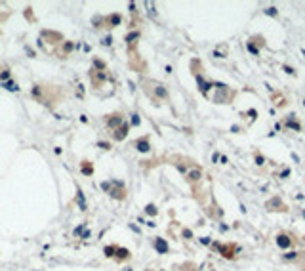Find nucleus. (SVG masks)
I'll use <instances>...</instances> for the list:
<instances>
[{
  "mask_svg": "<svg viewBox=\"0 0 305 271\" xmlns=\"http://www.w3.org/2000/svg\"><path fill=\"white\" fill-rule=\"evenodd\" d=\"M214 88L218 90V94H216V103H229V98H233L235 96V92L231 90V88L227 86V84L223 82H214Z\"/></svg>",
  "mask_w": 305,
  "mask_h": 271,
  "instance_id": "f257e3e1",
  "label": "nucleus"
},
{
  "mask_svg": "<svg viewBox=\"0 0 305 271\" xmlns=\"http://www.w3.org/2000/svg\"><path fill=\"white\" fill-rule=\"evenodd\" d=\"M212 248L219 250V252L223 254V258H227V260H233V258H235L236 246H233V244H218V242H212Z\"/></svg>",
  "mask_w": 305,
  "mask_h": 271,
  "instance_id": "f03ea898",
  "label": "nucleus"
},
{
  "mask_svg": "<svg viewBox=\"0 0 305 271\" xmlns=\"http://www.w3.org/2000/svg\"><path fill=\"white\" fill-rule=\"evenodd\" d=\"M105 122H107V126L109 128H120L124 124V115L122 113H113V115H107L105 116Z\"/></svg>",
  "mask_w": 305,
  "mask_h": 271,
  "instance_id": "7ed1b4c3",
  "label": "nucleus"
},
{
  "mask_svg": "<svg viewBox=\"0 0 305 271\" xmlns=\"http://www.w3.org/2000/svg\"><path fill=\"white\" fill-rule=\"evenodd\" d=\"M265 206H267V210H280V212H286V210H288V206L284 204L279 197H273L271 201H267Z\"/></svg>",
  "mask_w": 305,
  "mask_h": 271,
  "instance_id": "20e7f679",
  "label": "nucleus"
},
{
  "mask_svg": "<svg viewBox=\"0 0 305 271\" xmlns=\"http://www.w3.org/2000/svg\"><path fill=\"white\" fill-rule=\"evenodd\" d=\"M284 124H286V128H290V130L301 132V124L298 122V119H296V115H294V113L286 115V119H284Z\"/></svg>",
  "mask_w": 305,
  "mask_h": 271,
  "instance_id": "39448f33",
  "label": "nucleus"
},
{
  "mask_svg": "<svg viewBox=\"0 0 305 271\" xmlns=\"http://www.w3.org/2000/svg\"><path fill=\"white\" fill-rule=\"evenodd\" d=\"M152 246L156 248V252L158 254H168V250H170V246H168V242L164 241L162 237H156L155 241H152Z\"/></svg>",
  "mask_w": 305,
  "mask_h": 271,
  "instance_id": "423d86ee",
  "label": "nucleus"
},
{
  "mask_svg": "<svg viewBox=\"0 0 305 271\" xmlns=\"http://www.w3.org/2000/svg\"><path fill=\"white\" fill-rule=\"evenodd\" d=\"M128 130H130V124H128V122H124V124H122V126H120V128H116V130H115V134H113V139H115V141H122L124 137L128 136Z\"/></svg>",
  "mask_w": 305,
  "mask_h": 271,
  "instance_id": "0eeeda50",
  "label": "nucleus"
},
{
  "mask_svg": "<svg viewBox=\"0 0 305 271\" xmlns=\"http://www.w3.org/2000/svg\"><path fill=\"white\" fill-rule=\"evenodd\" d=\"M135 149H137L139 153H149L151 151V145H149V139L147 137H139V139H135Z\"/></svg>",
  "mask_w": 305,
  "mask_h": 271,
  "instance_id": "6e6552de",
  "label": "nucleus"
},
{
  "mask_svg": "<svg viewBox=\"0 0 305 271\" xmlns=\"http://www.w3.org/2000/svg\"><path fill=\"white\" fill-rule=\"evenodd\" d=\"M276 244H279V248H290L292 239L288 235H284V233H280V235H276Z\"/></svg>",
  "mask_w": 305,
  "mask_h": 271,
  "instance_id": "1a4fd4ad",
  "label": "nucleus"
},
{
  "mask_svg": "<svg viewBox=\"0 0 305 271\" xmlns=\"http://www.w3.org/2000/svg\"><path fill=\"white\" fill-rule=\"evenodd\" d=\"M200 178H202V170L200 168H195V170H191V172H187V181H189L191 185H195Z\"/></svg>",
  "mask_w": 305,
  "mask_h": 271,
  "instance_id": "9d476101",
  "label": "nucleus"
},
{
  "mask_svg": "<svg viewBox=\"0 0 305 271\" xmlns=\"http://www.w3.org/2000/svg\"><path fill=\"white\" fill-rule=\"evenodd\" d=\"M80 172H82L84 176H92V174H94V164H92L90 160H82V162H80Z\"/></svg>",
  "mask_w": 305,
  "mask_h": 271,
  "instance_id": "9b49d317",
  "label": "nucleus"
},
{
  "mask_svg": "<svg viewBox=\"0 0 305 271\" xmlns=\"http://www.w3.org/2000/svg\"><path fill=\"white\" fill-rule=\"evenodd\" d=\"M120 21H122V15L120 14H113V15H109V17L105 19V23L109 27H116V25H120Z\"/></svg>",
  "mask_w": 305,
  "mask_h": 271,
  "instance_id": "f8f14e48",
  "label": "nucleus"
},
{
  "mask_svg": "<svg viewBox=\"0 0 305 271\" xmlns=\"http://www.w3.org/2000/svg\"><path fill=\"white\" fill-rule=\"evenodd\" d=\"M196 80H198V90L202 92V94H206V92L210 90L212 86H214V84H210V82H208V80H204L202 76H196Z\"/></svg>",
  "mask_w": 305,
  "mask_h": 271,
  "instance_id": "ddd939ff",
  "label": "nucleus"
},
{
  "mask_svg": "<svg viewBox=\"0 0 305 271\" xmlns=\"http://www.w3.org/2000/svg\"><path fill=\"white\" fill-rule=\"evenodd\" d=\"M130 250L128 248H116V260L122 262V260H130Z\"/></svg>",
  "mask_w": 305,
  "mask_h": 271,
  "instance_id": "4468645a",
  "label": "nucleus"
},
{
  "mask_svg": "<svg viewBox=\"0 0 305 271\" xmlns=\"http://www.w3.org/2000/svg\"><path fill=\"white\" fill-rule=\"evenodd\" d=\"M155 94L158 96V98H162V99H168V92H166V88H164L162 84H155Z\"/></svg>",
  "mask_w": 305,
  "mask_h": 271,
  "instance_id": "2eb2a0df",
  "label": "nucleus"
},
{
  "mask_svg": "<svg viewBox=\"0 0 305 271\" xmlns=\"http://www.w3.org/2000/svg\"><path fill=\"white\" fill-rule=\"evenodd\" d=\"M76 201H78V206H80V210H86V201H84V195H82V191H76Z\"/></svg>",
  "mask_w": 305,
  "mask_h": 271,
  "instance_id": "dca6fc26",
  "label": "nucleus"
},
{
  "mask_svg": "<svg viewBox=\"0 0 305 271\" xmlns=\"http://www.w3.org/2000/svg\"><path fill=\"white\" fill-rule=\"evenodd\" d=\"M116 248H118V246H105L103 252H105L107 258H113V256H116Z\"/></svg>",
  "mask_w": 305,
  "mask_h": 271,
  "instance_id": "f3484780",
  "label": "nucleus"
},
{
  "mask_svg": "<svg viewBox=\"0 0 305 271\" xmlns=\"http://www.w3.org/2000/svg\"><path fill=\"white\" fill-rule=\"evenodd\" d=\"M139 36H141V33H139V31H134V33H130V35L126 36V42L128 44H134L135 38H139Z\"/></svg>",
  "mask_w": 305,
  "mask_h": 271,
  "instance_id": "a211bd4d",
  "label": "nucleus"
},
{
  "mask_svg": "<svg viewBox=\"0 0 305 271\" xmlns=\"http://www.w3.org/2000/svg\"><path fill=\"white\" fill-rule=\"evenodd\" d=\"M156 212H158V208H156L152 203L145 206V214H149V216H156Z\"/></svg>",
  "mask_w": 305,
  "mask_h": 271,
  "instance_id": "6ab92c4d",
  "label": "nucleus"
},
{
  "mask_svg": "<svg viewBox=\"0 0 305 271\" xmlns=\"http://www.w3.org/2000/svg\"><path fill=\"white\" fill-rule=\"evenodd\" d=\"M4 88H6V90H11V92H17V90H19V86L14 82V80H8V82H4Z\"/></svg>",
  "mask_w": 305,
  "mask_h": 271,
  "instance_id": "aec40b11",
  "label": "nucleus"
},
{
  "mask_svg": "<svg viewBox=\"0 0 305 271\" xmlns=\"http://www.w3.org/2000/svg\"><path fill=\"white\" fill-rule=\"evenodd\" d=\"M10 80V71L8 69H2L0 71V82H8Z\"/></svg>",
  "mask_w": 305,
  "mask_h": 271,
  "instance_id": "412c9836",
  "label": "nucleus"
},
{
  "mask_svg": "<svg viewBox=\"0 0 305 271\" xmlns=\"http://www.w3.org/2000/svg\"><path fill=\"white\" fill-rule=\"evenodd\" d=\"M246 48H248V50H250V52H252V54H254V55H258V54H259V50H258V46H256V44H254V42H252V40H248V44H246Z\"/></svg>",
  "mask_w": 305,
  "mask_h": 271,
  "instance_id": "4be33fe9",
  "label": "nucleus"
},
{
  "mask_svg": "<svg viewBox=\"0 0 305 271\" xmlns=\"http://www.w3.org/2000/svg\"><path fill=\"white\" fill-rule=\"evenodd\" d=\"M94 65H95V67H97V69H99V71H105V69H107V65H105V63H103V61H101V59H94Z\"/></svg>",
  "mask_w": 305,
  "mask_h": 271,
  "instance_id": "5701e85b",
  "label": "nucleus"
},
{
  "mask_svg": "<svg viewBox=\"0 0 305 271\" xmlns=\"http://www.w3.org/2000/svg\"><path fill=\"white\" fill-rule=\"evenodd\" d=\"M265 14H267V15H271V17H276V15H279V12H276V8H267Z\"/></svg>",
  "mask_w": 305,
  "mask_h": 271,
  "instance_id": "b1692460",
  "label": "nucleus"
},
{
  "mask_svg": "<svg viewBox=\"0 0 305 271\" xmlns=\"http://www.w3.org/2000/svg\"><path fill=\"white\" fill-rule=\"evenodd\" d=\"M298 258V252H288V254H284V260H296Z\"/></svg>",
  "mask_w": 305,
  "mask_h": 271,
  "instance_id": "393cba45",
  "label": "nucleus"
},
{
  "mask_svg": "<svg viewBox=\"0 0 305 271\" xmlns=\"http://www.w3.org/2000/svg\"><path fill=\"white\" fill-rule=\"evenodd\" d=\"M101 189H103L105 193H109V191H111V181H103V183H101Z\"/></svg>",
  "mask_w": 305,
  "mask_h": 271,
  "instance_id": "a878e982",
  "label": "nucleus"
},
{
  "mask_svg": "<svg viewBox=\"0 0 305 271\" xmlns=\"http://www.w3.org/2000/svg\"><path fill=\"white\" fill-rule=\"evenodd\" d=\"M97 145H99L101 149H107V151L111 149V143H107V141H97Z\"/></svg>",
  "mask_w": 305,
  "mask_h": 271,
  "instance_id": "bb28decb",
  "label": "nucleus"
},
{
  "mask_svg": "<svg viewBox=\"0 0 305 271\" xmlns=\"http://www.w3.org/2000/svg\"><path fill=\"white\" fill-rule=\"evenodd\" d=\"M263 162H265V157H261V155H256V164H259V166H261Z\"/></svg>",
  "mask_w": 305,
  "mask_h": 271,
  "instance_id": "cd10ccee",
  "label": "nucleus"
},
{
  "mask_svg": "<svg viewBox=\"0 0 305 271\" xmlns=\"http://www.w3.org/2000/svg\"><path fill=\"white\" fill-rule=\"evenodd\" d=\"M139 122H141V120H139V116H137V115H132V124H134V126H139Z\"/></svg>",
  "mask_w": 305,
  "mask_h": 271,
  "instance_id": "c85d7f7f",
  "label": "nucleus"
},
{
  "mask_svg": "<svg viewBox=\"0 0 305 271\" xmlns=\"http://www.w3.org/2000/svg\"><path fill=\"white\" fill-rule=\"evenodd\" d=\"M282 69H284V71H286V73H288V75H296V71H294V69H292L290 65H284Z\"/></svg>",
  "mask_w": 305,
  "mask_h": 271,
  "instance_id": "c756f323",
  "label": "nucleus"
},
{
  "mask_svg": "<svg viewBox=\"0 0 305 271\" xmlns=\"http://www.w3.org/2000/svg\"><path fill=\"white\" fill-rule=\"evenodd\" d=\"M183 237H185V239H191V237H193V231H191V229H183Z\"/></svg>",
  "mask_w": 305,
  "mask_h": 271,
  "instance_id": "7c9ffc66",
  "label": "nucleus"
},
{
  "mask_svg": "<svg viewBox=\"0 0 305 271\" xmlns=\"http://www.w3.org/2000/svg\"><path fill=\"white\" fill-rule=\"evenodd\" d=\"M200 242H202V244H212V239L210 237H202V239H200Z\"/></svg>",
  "mask_w": 305,
  "mask_h": 271,
  "instance_id": "2f4dec72",
  "label": "nucleus"
},
{
  "mask_svg": "<svg viewBox=\"0 0 305 271\" xmlns=\"http://www.w3.org/2000/svg\"><path fill=\"white\" fill-rule=\"evenodd\" d=\"M111 42H113V36H105V38H103V44H105V46H109Z\"/></svg>",
  "mask_w": 305,
  "mask_h": 271,
  "instance_id": "473e14b6",
  "label": "nucleus"
},
{
  "mask_svg": "<svg viewBox=\"0 0 305 271\" xmlns=\"http://www.w3.org/2000/svg\"><path fill=\"white\" fill-rule=\"evenodd\" d=\"M71 50H73V44H71V42H65V52H71Z\"/></svg>",
  "mask_w": 305,
  "mask_h": 271,
  "instance_id": "72a5a7b5",
  "label": "nucleus"
},
{
  "mask_svg": "<svg viewBox=\"0 0 305 271\" xmlns=\"http://www.w3.org/2000/svg\"><path fill=\"white\" fill-rule=\"evenodd\" d=\"M218 159H221V157H219L218 153H214V155H212V160H214V162H218Z\"/></svg>",
  "mask_w": 305,
  "mask_h": 271,
  "instance_id": "f704fd0d",
  "label": "nucleus"
},
{
  "mask_svg": "<svg viewBox=\"0 0 305 271\" xmlns=\"http://www.w3.org/2000/svg\"><path fill=\"white\" fill-rule=\"evenodd\" d=\"M301 52H303V55H305V50H301Z\"/></svg>",
  "mask_w": 305,
  "mask_h": 271,
  "instance_id": "c9c22d12",
  "label": "nucleus"
},
{
  "mask_svg": "<svg viewBox=\"0 0 305 271\" xmlns=\"http://www.w3.org/2000/svg\"><path fill=\"white\" fill-rule=\"evenodd\" d=\"M303 218H305V212H303Z\"/></svg>",
  "mask_w": 305,
  "mask_h": 271,
  "instance_id": "e433bc0d",
  "label": "nucleus"
}]
</instances>
